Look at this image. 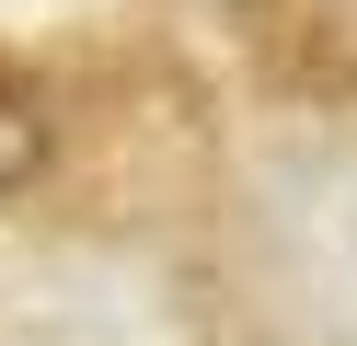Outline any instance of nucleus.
Segmentation results:
<instances>
[{"label": "nucleus", "mask_w": 357, "mask_h": 346, "mask_svg": "<svg viewBox=\"0 0 357 346\" xmlns=\"http://www.w3.org/2000/svg\"><path fill=\"white\" fill-rule=\"evenodd\" d=\"M47 173V92L24 69H0V196H24Z\"/></svg>", "instance_id": "obj_1"}]
</instances>
